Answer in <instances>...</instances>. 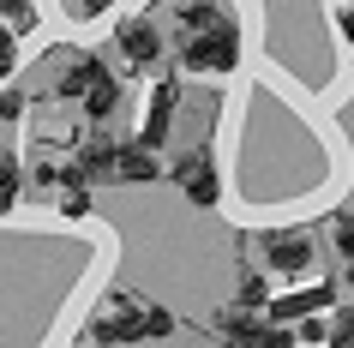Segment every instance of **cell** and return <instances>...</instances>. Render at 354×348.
Instances as JSON below:
<instances>
[{
    "label": "cell",
    "mask_w": 354,
    "mask_h": 348,
    "mask_svg": "<svg viewBox=\"0 0 354 348\" xmlns=\"http://www.w3.org/2000/svg\"><path fill=\"white\" fill-rule=\"evenodd\" d=\"M234 60H241V37H234L228 19L205 37H180V66L187 73H234Z\"/></svg>",
    "instance_id": "obj_1"
},
{
    "label": "cell",
    "mask_w": 354,
    "mask_h": 348,
    "mask_svg": "<svg viewBox=\"0 0 354 348\" xmlns=\"http://www.w3.org/2000/svg\"><path fill=\"white\" fill-rule=\"evenodd\" d=\"M174 186H180L187 204H198V210H210V204L223 199V174L210 163V150H187V156L174 163Z\"/></svg>",
    "instance_id": "obj_2"
},
{
    "label": "cell",
    "mask_w": 354,
    "mask_h": 348,
    "mask_svg": "<svg viewBox=\"0 0 354 348\" xmlns=\"http://www.w3.org/2000/svg\"><path fill=\"white\" fill-rule=\"evenodd\" d=\"M145 336V306L127 300L120 312H96L91 330H84V348H114V342H138Z\"/></svg>",
    "instance_id": "obj_3"
},
{
    "label": "cell",
    "mask_w": 354,
    "mask_h": 348,
    "mask_svg": "<svg viewBox=\"0 0 354 348\" xmlns=\"http://www.w3.org/2000/svg\"><path fill=\"white\" fill-rule=\"evenodd\" d=\"M259 246H264V264H270V271H282V276H300L306 264H313V240L300 235V228H277V235H259Z\"/></svg>",
    "instance_id": "obj_4"
},
{
    "label": "cell",
    "mask_w": 354,
    "mask_h": 348,
    "mask_svg": "<svg viewBox=\"0 0 354 348\" xmlns=\"http://www.w3.org/2000/svg\"><path fill=\"white\" fill-rule=\"evenodd\" d=\"M114 48L127 55V66H150V60H162V30L150 19H120L114 24Z\"/></svg>",
    "instance_id": "obj_5"
},
{
    "label": "cell",
    "mask_w": 354,
    "mask_h": 348,
    "mask_svg": "<svg viewBox=\"0 0 354 348\" xmlns=\"http://www.w3.org/2000/svg\"><path fill=\"white\" fill-rule=\"evenodd\" d=\"M336 300V282H313V289H295V294H270V324H300V318H313L318 306H330Z\"/></svg>",
    "instance_id": "obj_6"
},
{
    "label": "cell",
    "mask_w": 354,
    "mask_h": 348,
    "mask_svg": "<svg viewBox=\"0 0 354 348\" xmlns=\"http://www.w3.org/2000/svg\"><path fill=\"white\" fill-rule=\"evenodd\" d=\"M174 102H180V84L174 78H162L156 91H150V109H145V127H138V145L156 150L168 138V127H174Z\"/></svg>",
    "instance_id": "obj_7"
},
{
    "label": "cell",
    "mask_w": 354,
    "mask_h": 348,
    "mask_svg": "<svg viewBox=\"0 0 354 348\" xmlns=\"http://www.w3.org/2000/svg\"><path fill=\"white\" fill-rule=\"evenodd\" d=\"M114 181H127V186H150V181H162V163H156V150H145L138 138H132V145H114Z\"/></svg>",
    "instance_id": "obj_8"
},
{
    "label": "cell",
    "mask_w": 354,
    "mask_h": 348,
    "mask_svg": "<svg viewBox=\"0 0 354 348\" xmlns=\"http://www.w3.org/2000/svg\"><path fill=\"white\" fill-rule=\"evenodd\" d=\"M60 174H73V181H109L114 174V138H102V132H96V138H84V145H78V156H73V168H60Z\"/></svg>",
    "instance_id": "obj_9"
},
{
    "label": "cell",
    "mask_w": 354,
    "mask_h": 348,
    "mask_svg": "<svg viewBox=\"0 0 354 348\" xmlns=\"http://www.w3.org/2000/svg\"><path fill=\"white\" fill-rule=\"evenodd\" d=\"M168 12H174V24H180V37H205V30H216V24L228 19L223 0H174Z\"/></svg>",
    "instance_id": "obj_10"
},
{
    "label": "cell",
    "mask_w": 354,
    "mask_h": 348,
    "mask_svg": "<svg viewBox=\"0 0 354 348\" xmlns=\"http://www.w3.org/2000/svg\"><path fill=\"white\" fill-rule=\"evenodd\" d=\"M102 73H109V66H102V60H96V55H78L73 66H66V73L55 78V91L66 96V102H78V96L91 91V84H96V78H102Z\"/></svg>",
    "instance_id": "obj_11"
},
{
    "label": "cell",
    "mask_w": 354,
    "mask_h": 348,
    "mask_svg": "<svg viewBox=\"0 0 354 348\" xmlns=\"http://www.w3.org/2000/svg\"><path fill=\"white\" fill-rule=\"evenodd\" d=\"M234 306L241 312H264L270 306V276L264 271H241L234 276Z\"/></svg>",
    "instance_id": "obj_12"
},
{
    "label": "cell",
    "mask_w": 354,
    "mask_h": 348,
    "mask_svg": "<svg viewBox=\"0 0 354 348\" xmlns=\"http://www.w3.org/2000/svg\"><path fill=\"white\" fill-rule=\"evenodd\" d=\"M216 330H223L234 348H252V336H259V312H241V306H223L216 312Z\"/></svg>",
    "instance_id": "obj_13"
},
{
    "label": "cell",
    "mask_w": 354,
    "mask_h": 348,
    "mask_svg": "<svg viewBox=\"0 0 354 348\" xmlns=\"http://www.w3.org/2000/svg\"><path fill=\"white\" fill-rule=\"evenodd\" d=\"M78 102H84V114H91V120H109V114L120 109V84H114V73H102L91 91L78 96Z\"/></svg>",
    "instance_id": "obj_14"
},
{
    "label": "cell",
    "mask_w": 354,
    "mask_h": 348,
    "mask_svg": "<svg viewBox=\"0 0 354 348\" xmlns=\"http://www.w3.org/2000/svg\"><path fill=\"white\" fill-rule=\"evenodd\" d=\"M60 186H66V192H60V217H66V222H84V217H91V186L73 181V174H60Z\"/></svg>",
    "instance_id": "obj_15"
},
{
    "label": "cell",
    "mask_w": 354,
    "mask_h": 348,
    "mask_svg": "<svg viewBox=\"0 0 354 348\" xmlns=\"http://www.w3.org/2000/svg\"><path fill=\"white\" fill-rule=\"evenodd\" d=\"M19 186H24V174H19V156H6L0 150V217L19 204Z\"/></svg>",
    "instance_id": "obj_16"
},
{
    "label": "cell",
    "mask_w": 354,
    "mask_h": 348,
    "mask_svg": "<svg viewBox=\"0 0 354 348\" xmlns=\"http://www.w3.org/2000/svg\"><path fill=\"white\" fill-rule=\"evenodd\" d=\"M0 19H6V30H30L37 12H30V0H0Z\"/></svg>",
    "instance_id": "obj_17"
},
{
    "label": "cell",
    "mask_w": 354,
    "mask_h": 348,
    "mask_svg": "<svg viewBox=\"0 0 354 348\" xmlns=\"http://www.w3.org/2000/svg\"><path fill=\"white\" fill-rule=\"evenodd\" d=\"M252 348H295V330H288V324H259Z\"/></svg>",
    "instance_id": "obj_18"
},
{
    "label": "cell",
    "mask_w": 354,
    "mask_h": 348,
    "mask_svg": "<svg viewBox=\"0 0 354 348\" xmlns=\"http://www.w3.org/2000/svg\"><path fill=\"white\" fill-rule=\"evenodd\" d=\"M145 336H174V312L168 306H145Z\"/></svg>",
    "instance_id": "obj_19"
},
{
    "label": "cell",
    "mask_w": 354,
    "mask_h": 348,
    "mask_svg": "<svg viewBox=\"0 0 354 348\" xmlns=\"http://www.w3.org/2000/svg\"><path fill=\"white\" fill-rule=\"evenodd\" d=\"M330 240H336V253L354 264V217H336V222H330Z\"/></svg>",
    "instance_id": "obj_20"
},
{
    "label": "cell",
    "mask_w": 354,
    "mask_h": 348,
    "mask_svg": "<svg viewBox=\"0 0 354 348\" xmlns=\"http://www.w3.org/2000/svg\"><path fill=\"white\" fill-rule=\"evenodd\" d=\"M12 66H19V42H12V30H0V84L12 78Z\"/></svg>",
    "instance_id": "obj_21"
},
{
    "label": "cell",
    "mask_w": 354,
    "mask_h": 348,
    "mask_svg": "<svg viewBox=\"0 0 354 348\" xmlns=\"http://www.w3.org/2000/svg\"><path fill=\"white\" fill-rule=\"evenodd\" d=\"M19 114H24V96L12 84H0V120H19Z\"/></svg>",
    "instance_id": "obj_22"
},
{
    "label": "cell",
    "mask_w": 354,
    "mask_h": 348,
    "mask_svg": "<svg viewBox=\"0 0 354 348\" xmlns=\"http://www.w3.org/2000/svg\"><path fill=\"white\" fill-rule=\"evenodd\" d=\"M55 181H60L55 163H30V186H55Z\"/></svg>",
    "instance_id": "obj_23"
},
{
    "label": "cell",
    "mask_w": 354,
    "mask_h": 348,
    "mask_svg": "<svg viewBox=\"0 0 354 348\" xmlns=\"http://www.w3.org/2000/svg\"><path fill=\"white\" fill-rule=\"evenodd\" d=\"M73 6H78V12H91V19H96V12H109L114 0H73Z\"/></svg>",
    "instance_id": "obj_24"
},
{
    "label": "cell",
    "mask_w": 354,
    "mask_h": 348,
    "mask_svg": "<svg viewBox=\"0 0 354 348\" xmlns=\"http://www.w3.org/2000/svg\"><path fill=\"white\" fill-rule=\"evenodd\" d=\"M342 37L354 42V6H348V12H342Z\"/></svg>",
    "instance_id": "obj_25"
},
{
    "label": "cell",
    "mask_w": 354,
    "mask_h": 348,
    "mask_svg": "<svg viewBox=\"0 0 354 348\" xmlns=\"http://www.w3.org/2000/svg\"><path fill=\"white\" fill-rule=\"evenodd\" d=\"M348 294H354V264H348Z\"/></svg>",
    "instance_id": "obj_26"
},
{
    "label": "cell",
    "mask_w": 354,
    "mask_h": 348,
    "mask_svg": "<svg viewBox=\"0 0 354 348\" xmlns=\"http://www.w3.org/2000/svg\"><path fill=\"white\" fill-rule=\"evenodd\" d=\"M223 348H234V342H223Z\"/></svg>",
    "instance_id": "obj_27"
}]
</instances>
